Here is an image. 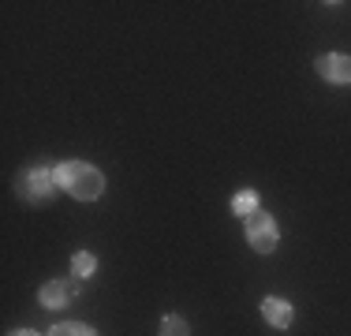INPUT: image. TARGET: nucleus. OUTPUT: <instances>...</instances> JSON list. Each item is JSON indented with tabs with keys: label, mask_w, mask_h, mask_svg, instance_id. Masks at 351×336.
Wrapping results in <instances>:
<instances>
[{
	"label": "nucleus",
	"mask_w": 351,
	"mask_h": 336,
	"mask_svg": "<svg viewBox=\"0 0 351 336\" xmlns=\"http://www.w3.org/2000/svg\"><path fill=\"white\" fill-rule=\"evenodd\" d=\"M49 336H97L90 325H82V322H60V325H53V333Z\"/></svg>",
	"instance_id": "nucleus-9"
},
{
	"label": "nucleus",
	"mask_w": 351,
	"mask_h": 336,
	"mask_svg": "<svg viewBox=\"0 0 351 336\" xmlns=\"http://www.w3.org/2000/svg\"><path fill=\"white\" fill-rule=\"evenodd\" d=\"M277 221H273L269 213H262V209H254V213L247 217V243L258 250V254H273L277 250Z\"/></svg>",
	"instance_id": "nucleus-3"
},
{
	"label": "nucleus",
	"mask_w": 351,
	"mask_h": 336,
	"mask_svg": "<svg viewBox=\"0 0 351 336\" xmlns=\"http://www.w3.org/2000/svg\"><path fill=\"white\" fill-rule=\"evenodd\" d=\"M56 183H60V191H68L79 202H94L105 191V176L86 161H60L56 165Z\"/></svg>",
	"instance_id": "nucleus-1"
},
{
	"label": "nucleus",
	"mask_w": 351,
	"mask_h": 336,
	"mask_svg": "<svg viewBox=\"0 0 351 336\" xmlns=\"http://www.w3.org/2000/svg\"><path fill=\"white\" fill-rule=\"evenodd\" d=\"M262 314H265V322H269L273 329H288L291 317H295V310H291V302H288V299L269 296V299H262Z\"/></svg>",
	"instance_id": "nucleus-6"
},
{
	"label": "nucleus",
	"mask_w": 351,
	"mask_h": 336,
	"mask_svg": "<svg viewBox=\"0 0 351 336\" xmlns=\"http://www.w3.org/2000/svg\"><path fill=\"white\" fill-rule=\"evenodd\" d=\"M94 269H97V258L86 254V250H79V254L71 258V276H75V280H86Z\"/></svg>",
	"instance_id": "nucleus-7"
},
{
	"label": "nucleus",
	"mask_w": 351,
	"mask_h": 336,
	"mask_svg": "<svg viewBox=\"0 0 351 336\" xmlns=\"http://www.w3.org/2000/svg\"><path fill=\"white\" fill-rule=\"evenodd\" d=\"M56 168L49 165H34V168H23L19 180H15V191H19V198H27L30 206H45V202H53L56 195Z\"/></svg>",
	"instance_id": "nucleus-2"
},
{
	"label": "nucleus",
	"mask_w": 351,
	"mask_h": 336,
	"mask_svg": "<svg viewBox=\"0 0 351 336\" xmlns=\"http://www.w3.org/2000/svg\"><path fill=\"white\" fill-rule=\"evenodd\" d=\"M8 336H38L34 329H15V333H8Z\"/></svg>",
	"instance_id": "nucleus-11"
},
{
	"label": "nucleus",
	"mask_w": 351,
	"mask_h": 336,
	"mask_svg": "<svg viewBox=\"0 0 351 336\" xmlns=\"http://www.w3.org/2000/svg\"><path fill=\"white\" fill-rule=\"evenodd\" d=\"M254 209H258L254 191H243V195H236V198H232V213H236V217H250Z\"/></svg>",
	"instance_id": "nucleus-8"
},
{
	"label": "nucleus",
	"mask_w": 351,
	"mask_h": 336,
	"mask_svg": "<svg viewBox=\"0 0 351 336\" xmlns=\"http://www.w3.org/2000/svg\"><path fill=\"white\" fill-rule=\"evenodd\" d=\"M314 67L329 82H351V56H344V53H322L314 60Z\"/></svg>",
	"instance_id": "nucleus-5"
},
{
	"label": "nucleus",
	"mask_w": 351,
	"mask_h": 336,
	"mask_svg": "<svg viewBox=\"0 0 351 336\" xmlns=\"http://www.w3.org/2000/svg\"><path fill=\"white\" fill-rule=\"evenodd\" d=\"M161 336H191V325L183 322L180 314H169V317L161 322Z\"/></svg>",
	"instance_id": "nucleus-10"
},
{
	"label": "nucleus",
	"mask_w": 351,
	"mask_h": 336,
	"mask_svg": "<svg viewBox=\"0 0 351 336\" xmlns=\"http://www.w3.org/2000/svg\"><path fill=\"white\" fill-rule=\"evenodd\" d=\"M79 288H82V280H49L45 288L38 291V299H41V307H49V310H60V307H68V302L79 296Z\"/></svg>",
	"instance_id": "nucleus-4"
}]
</instances>
